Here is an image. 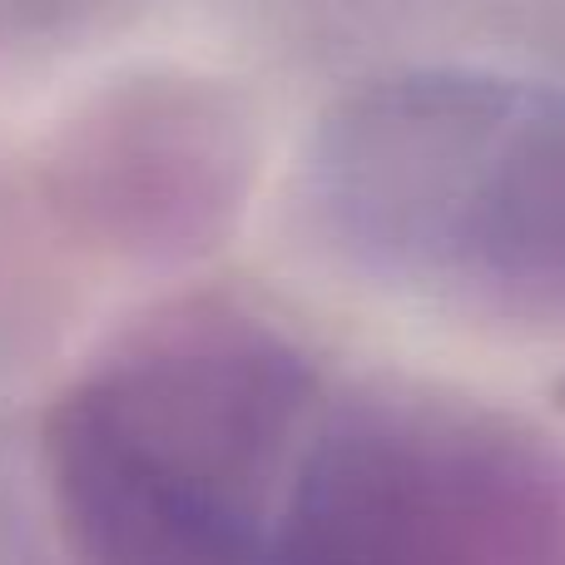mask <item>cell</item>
<instances>
[{"instance_id": "6da1fadb", "label": "cell", "mask_w": 565, "mask_h": 565, "mask_svg": "<svg viewBox=\"0 0 565 565\" xmlns=\"http://www.w3.org/2000/svg\"><path fill=\"white\" fill-rule=\"evenodd\" d=\"M298 204L342 268L471 322H565V85L412 65L322 109Z\"/></svg>"}, {"instance_id": "7a4b0ae2", "label": "cell", "mask_w": 565, "mask_h": 565, "mask_svg": "<svg viewBox=\"0 0 565 565\" xmlns=\"http://www.w3.org/2000/svg\"><path fill=\"white\" fill-rule=\"evenodd\" d=\"M312 402L308 352L234 302L145 322L45 427L50 491L79 565H264Z\"/></svg>"}, {"instance_id": "3957f363", "label": "cell", "mask_w": 565, "mask_h": 565, "mask_svg": "<svg viewBox=\"0 0 565 565\" xmlns=\"http://www.w3.org/2000/svg\"><path fill=\"white\" fill-rule=\"evenodd\" d=\"M565 467L471 402L352 397L292 457L264 565H551Z\"/></svg>"}, {"instance_id": "277c9868", "label": "cell", "mask_w": 565, "mask_h": 565, "mask_svg": "<svg viewBox=\"0 0 565 565\" xmlns=\"http://www.w3.org/2000/svg\"><path fill=\"white\" fill-rule=\"evenodd\" d=\"M254 119L218 79H149L105 125L95 184L129 248L204 254L254 184Z\"/></svg>"}, {"instance_id": "5b68a950", "label": "cell", "mask_w": 565, "mask_h": 565, "mask_svg": "<svg viewBox=\"0 0 565 565\" xmlns=\"http://www.w3.org/2000/svg\"><path fill=\"white\" fill-rule=\"evenodd\" d=\"M556 407H561V412H565V377H561V382H556Z\"/></svg>"}]
</instances>
